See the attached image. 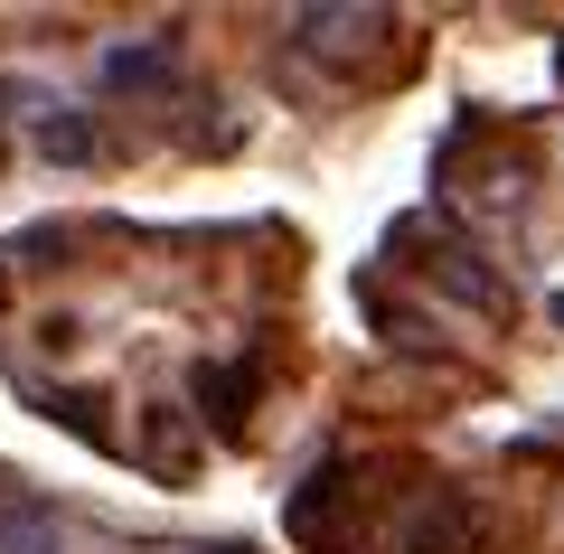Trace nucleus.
Masks as SVG:
<instances>
[{
  "label": "nucleus",
  "instance_id": "f257e3e1",
  "mask_svg": "<svg viewBox=\"0 0 564 554\" xmlns=\"http://www.w3.org/2000/svg\"><path fill=\"white\" fill-rule=\"evenodd\" d=\"M433 188L462 198L470 217H518L527 188H536V160H527V141L489 132V122L470 113V122H452V141L433 151Z\"/></svg>",
  "mask_w": 564,
  "mask_h": 554
},
{
  "label": "nucleus",
  "instance_id": "f03ea898",
  "mask_svg": "<svg viewBox=\"0 0 564 554\" xmlns=\"http://www.w3.org/2000/svg\"><path fill=\"white\" fill-rule=\"evenodd\" d=\"M377 554H499V517H489L480 489L433 479V489H414L395 517H386Z\"/></svg>",
  "mask_w": 564,
  "mask_h": 554
},
{
  "label": "nucleus",
  "instance_id": "7ed1b4c3",
  "mask_svg": "<svg viewBox=\"0 0 564 554\" xmlns=\"http://www.w3.org/2000/svg\"><path fill=\"white\" fill-rule=\"evenodd\" d=\"M395 245H414V254H423L414 273L433 282V292H452V301H462V311H480V319H518V292H508L499 273H489V254H480V245H470V236H452V226L414 217V226H404Z\"/></svg>",
  "mask_w": 564,
  "mask_h": 554
},
{
  "label": "nucleus",
  "instance_id": "20e7f679",
  "mask_svg": "<svg viewBox=\"0 0 564 554\" xmlns=\"http://www.w3.org/2000/svg\"><path fill=\"white\" fill-rule=\"evenodd\" d=\"M282 29H292V47H302L311 66H329V76H358V66L377 57V47L395 39L404 20H395V10H292Z\"/></svg>",
  "mask_w": 564,
  "mask_h": 554
},
{
  "label": "nucleus",
  "instance_id": "39448f33",
  "mask_svg": "<svg viewBox=\"0 0 564 554\" xmlns=\"http://www.w3.org/2000/svg\"><path fill=\"white\" fill-rule=\"evenodd\" d=\"M188 395H198V423L245 433V414H254V395H263V357H217V367L188 377Z\"/></svg>",
  "mask_w": 564,
  "mask_h": 554
},
{
  "label": "nucleus",
  "instance_id": "423d86ee",
  "mask_svg": "<svg viewBox=\"0 0 564 554\" xmlns=\"http://www.w3.org/2000/svg\"><path fill=\"white\" fill-rule=\"evenodd\" d=\"M104 95H180V39H113Z\"/></svg>",
  "mask_w": 564,
  "mask_h": 554
},
{
  "label": "nucleus",
  "instance_id": "0eeeda50",
  "mask_svg": "<svg viewBox=\"0 0 564 554\" xmlns=\"http://www.w3.org/2000/svg\"><path fill=\"white\" fill-rule=\"evenodd\" d=\"M141 470H151V479H188V470H198V414L151 404V414H141Z\"/></svg>",
  "mask_w": 564,
  "mask_h": 554
},
{
  "label": "nucleus",
  "instance_id": "6e6552de",
  "mask_svg": "<svg viewBox=\"0 0 564 554\" xmlns=\"http://www.w3.org/2000/svg\"><path fill=\"white\" fill-rule=\"evenodd\" d=\"M0 554H66V517L29 489H0Z\"/></svg>",
  "mask_w": 564,
  "mask_h": 554
},
{
  "label": "nucleus",
  "instance_id": "1a4fd4ad",
  "mask_svg": "<svg viewBox=\"0 0 564 554\" xmlns=\"http://www.w3.org/2000/svg\"><path fill=\"white\" fill-rule=\"evenodd\" d=\"M39 151L47 160H95V132H85L76 104H39Z\"/></svg>",
  "mask_w": 564,
  "mask_h": 554
},
{
  "label": "nucleus",
  "instance_id": "9d476101",
  "mask_svg": "<svg viewBox=\"0 0 564 554\" xmlns=\"http://www.w3.org/2000/svg\"><path fill=\"white\" fill-rule=\"evenodd\" d=\"M188 554H245V545H188Z\"/></svg>",
  "mask_w": 564,
  "mask_h": 554
},
{
  "label": "nucleus",
  "instance_id": "9b49d317",
  "mask_svg": "<svg viewBox=\"0 0 564 554\" xmlns=\"http://www.w3.org/2000/svg\"><path fill=\"white\" fill-rule=\"evenodd\" d=\"M0 311H10V263H0Z\"/></svg>",
  "mask_w": 564,
  "mask_h": 554
},
{
  "label": "nucleus",
  "instance_id": "f8f14e48",
  "mask_svg": "<svg viewBox=\"0 0 564 554\" xmlns=\"http://www.w3.org/2000/svg\"><path fill=\"white\" fill-rule=\"evenodd\" d=\"M555 319H564V301H555Z\"/></svg>",
  "mask_w": 564,
  "mask_h": 554
}]
</instances>
